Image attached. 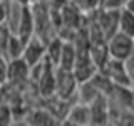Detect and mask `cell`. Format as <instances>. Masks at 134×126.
<instances>
[{
  "instance_id": "obj_6",
  "label": "cell",
  "mask_w": 134,
  "mask_h": 126,
  "mask_svg": "<svg viewBox=\"0 0 134 126\" xmlns=\"http://www.w3.org/2000/svg\"><path fill=\"white\" fill-rule=\"evenodd\" d=\"M89 113H91V124H107L109 123V98L104 94H99L94 101L89 104Z\"/></svg>"
},
{
  "instance_id": "obj_15",
  "label": "cell",
  "mask_w": 134,
  "mask_h": 126,
  "mask_svg": "<svg viewBox=\"0 0 134 126\" xmlns=\"http://www.w3.org/2000/svg\"><path fill=\"white\" fill-rule=\"evenodd\" d=\"M14 108L10 104H0V126L14 124Z\"/></svg>"
},
{
  "instance_id": "obj_21",
  "label": "cell",
  "mask_w": 134,
  "mask_h": 126,
  "mask_svg": "<svg viewBox=\"0 0 134 126\" xmlns=\"http://www.w3.org/2000/svg\"><path fill=\"white\" fill-rule=\"evenodd\" d=\"M3 30H5V27H2V25H0V35L3 34Z\"/></svg>"
},
{
  "instance_id": "obj_11",
  "label": "cell",
  "mask_w": 134,
  "mask_h": 126,
  "mask_svg": "<svg viewBox=\"0 0 134 126\" xmlns=\"http://www.w3.org/2000/svg\"><path fill=\"white\" fill-rule=\"evenodd\" d=\"M62 45H64V39L60 35H54L45 42V59H47L50 64H54V66L59 64Z\"/></svg>"
},
{
  "instance_id": "obj_22",
  "label": "cell",
  "mask_w": 134,
  "mask_h": 126,
  "mask_svg": "<svg viewBox=\"0 0 134 126\" xmlns=\"http://www.w3.org/2000/svg\"><path fill=\"white\" fill-rule=\"evenodd\" d=\"M32 2H37V0H32Z\"/></svg>"
},
{
  "instance_id": "obj_19",
  "label": "cell",
  "mask_w": 134,
  "mask_h": 126,
  "mask_svg": "<svg viewBox=\"0 0 134 126\" xmlns=\"http://www.w3.org/2000/svg\"><path fill=\"white\" fill-rule=\"evenodd\" d=\"M7 10H8V3L7 0H2L0 2V25H5V20H7Z\"/></svg>"
},
{
  "instance_id": "obj_1",
  "label": "cell",
  "mask_w": 134,
  "mask_h": 126,
  "mask_svg": "<svg viewBox=\"0 0 134 126\" xmlns=\"http://www.w3.org/2000/svg\"><path fill=\"white\" fill-rule=\"evenodd\" d=\"M106 44L109 56L112 59H119V61H126L134 50V39L119 30L114 32L109 39H106Z\"/></svg>"
},
{
  "instance_id": "obj_7",
  "label": "cell",
  "mask_w": 134,
  "mask_h": 126,
  "mask_svg": "<svg viewBox=\"0 0 134 126\" xmlns=\"http://www.w3.org/2000/svg\"><path fill=\"white\" fill-rule=\"evenodd\" d=\"M96 24H97L99 30L102 32L104 39H109L114 32H117V19H119V10H107V8H100Z\"/></svg>"
},
{
  "instance_id": "obj_12",
  "label": "cell",
  "mask_w": 134,
  "mask_h": 126,
  "mask_svg": "<svg viewBox=\"0 0 134 126\" xmlns=\"http://www.w3.org/2000/svg\"><path fill=\"white\" fill-rule=\"evenodd\" d=\"M75 57H77V50H75L74 42L72 40H64V45H62V52H60V59H59L57 67L72 71V67L75 64Z\"/></svg>"
},
{
  "instance_id": "obj_13",
  "label": "cell",
  "mask_w": 134,
  "mask_h": 126,
  "mask_svg": "<svg viewBox=\"0 0 134 126\" xmlns=\"http://www.w3.org/2000/svg\"><path fill=\"white\" fill-rule=\"evenodd\" d=\"M29 124H40V126H52L57 124V118L54 113H50L49 109L40 108V109H34L27 118Z\"/></svg>"
},
{
  "instance_id": "obj_20",
  "label": "cell",
  "mask_w": 134,
  "mask_h": 126,
  "mask_svg": "<svg viewBox=\"0 0 134 126\" xmlns=\"http://www.w3.org/2000/svg\"><path fill=\"white\" fill-rule=\"evenodd\" d=\"M124 8L134 14V0H126V3H124Z\"/></svg>"
},
{
  "instance_id": "obj_8",
  "label": "cell",
  "mask_w": 134,
  "mask_h": 126,
  "mask_svg": "<svg viewBox=\"0 0 134 126\" xmlns=\"http://www.w3.org/2000/svg\"><path fill=\"white\" fill-rule=\"evenodd\" d=\"M64 124H72V126H86L91 124V113L89 106L86 103H77L74 106H70L67 109L65 116H64Z\"/></svg>"
},
{
  "instance_id": "obj_5",
  "label": "cell",
  "mask_w": 134,
  "mask_h": 126,
  "mask_svg": "<svg viewBox=\"0 0 134 126\" xmlns=\"http://www.w3.org/2000/svg\"><path fill=\"white\" fill-rule=\"evenodd\" d=\"M20 57H22L30 67L35 66V64H39V62H42L45 59V42L42 39H39V37L32 35L30 39L25 42L22 56H20Z\"/></svg>"
},
{
  "instance_id": "obj_18",
  "label": "cell",
  "mask_w": 134,
  "mask_h": 126,
  "mask_svg": "<svg viewBox=\"0 0 134 126\" xmlns=\"http://www.w3.org/2000/svg\"><path fill=\"white\" fill-rule=\"evenodd\" d=\"M126 67H127V72H129V77H131V84L134 87V50L131 52V56L126 59Z\"/></svg>"
},
{
  "instance_id": "obj_17",
  "label": "cell",
  "mask_w": 134,
  "mask_h": 126,
  "mask_svg": "<svg viewBox=\"0 0 134 126\" xmlns=\"http://www.w3.org/2000/svg\"><path fill=\"white\" fill-rule=\"evenodd\" d=\"M126 0H102L100 8H107V10H121L124 8Z\"/></svg>"
},
{
  "instance_id": "obj_2",
  "label": "cell",
  "mask_w": 134,
  "mask_h": 126,
  "mask_svg": "<svg viewBox=\"0 0 134 126\" xmlns=\"http://www.w3.org/2000/svg\"><path fill=\"white\" fill-rule=\"evenodd\" d=\"M99 71L106 74L107 77L112 81V84H116V86L132 87L131 77H129V72H127V67H126L124 61H119V59H112L111 57Z\"/></svg>"
},
{
  "instance_id": "obj_9",
  "label": "cell",
  "mask_w": 134,
  "mask_h": 126,
  "mask_svg": "<svg viewBox=\"0 0 134 126\" xmlns=\"http://www.w3.org/2000/svg\"><path fill=\"white\" fill-rule=\"evenodd\" d=\"M15 35H19L24 42H27L34 35V17H32L30 3H29V5H24V8H22V15H20L19 29H17Z\"/></svg>"
},
{
  "instance_id": "obj_23",
  "label": "cell",
  "mask_w": 134,
  "mask_h": 126,
  "mask_svg": "<svg viewBox=\"0 0 134 126\" xmlns=\"http://www.w3.org/2000/svg\"><path fill=\"white\" fill-rule=\"evenodd\" d=\"M0 2H2V0H0Z\"/></svg>"
},
{
  "instance_id": "obj_16",
  "label": "cell",
  "mask_w": 134,
  "mask_h": 126,
  "mask_svg": "<svg viewBox=\"0 0 134 126\" xmlns=\"http://www.w3.org/2000/svg\"><path fill=\"white\" fill-rule=\"evenodd\" d=\"M7 72H8V59L0 52V86L7 84Z\"/></svg>"
},
{
  "instance_id": "obj_4",
  "label": "cell",
  "mask_w": 134,
  "mask_h": 126,
  "mask_svg": "<svg viewBox=\"0 0 134 126\" xmlns=\"http://www.w3.org/2000/svg\"><path fill=\"white\" fill-rule=\"evenodd\" d=\"M29 77H30V66L22 57L10 59L8 61L7 84H12V86H25Z\"/></svg>"
},
{
  "instance_id": "obj_10",
  "label": "cell",
  "mask_w": 134,
  "mask_h": 126,
  "mask_svg": "<svg viewBox=\"0 0 134 126\" xmlns=\"http://www.w3.org/2000/svg\"><path fill=\"white\" fill-rule=\"evenodd\" d=\"M89 56H91L92 62L96 64V67H97V71H99L100 67H102L109 59H111L106 40H94V42H91V45H89Z\"/></svg>"
},
{
  "instance_id": "obj_3",
  "label": "cell",
  "mask_w": 134,
  "mask_h": 126,
  "mask_svg": "<svg viewBox=\"0 0 134 126\" xmlns=\"http://www.w3.org/2000/svg\"><path fill=\"white\" fill-rule=\"evenodd\" d=\"M77 81H75L72 71L62 69V67L55 66V94L60 99L67 101L72 94H75L77 89Z\"/></svg>"
},
{
  "instance_id": "obj_14",
  "label": "cell",
  "mask_w": 134,
  "mask_h": 126,
  "mask_svg": "<svg viewBox=\"0 0 134 126\" xmlns=\"http://www.w3.org/2000/svg\"><path fill=\"white\" fill-rule=\"evenodd\" d=\"M117 30L134 39V14H132V12L126 10V8H121V10H119Z\"/></svg>"
}]
</instances>
